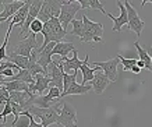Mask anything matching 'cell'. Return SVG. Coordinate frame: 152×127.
I'll use <instances>...</instances> for the list:
<instances>
[{
  "label": "cell",
  "mask_w": 152,
  "mask_h": 127,
  "mask_svg": "<svg viewBox=\"0 0 152 127\" xmlns=\"http://www.w3.org/2000/svg\"><path fill=\"white\" fill-rule=\"evenodd\" d=\"M91 90H92V85H91V84H89V85H83V84H78V82H74L69 90L61 94V98H64V96H67V95H84V94L89 92Z\"/></svg>",
  "instance_id": "19"
},
{
  "label": "cell",
  "mask_w": 152,
  "mask_h": 127,
  "mask_svg": "<svg viewBox=\"0 0 152 127\" xmlns=\"http://www.w3.org/2000/svg\"><path fill=\"white\" fill-rule=\"evenodd\" d=\"M1 87H3V85H0V88H1Z\"/></svg>",
  "instance_id": "41"
},
{
  "label": "cell",
  "mask_w": 152,
  "mask_h": 127,
  "mask_svg": "<svg viewBox=\"0 0 152 127\" xmlns=\"http://www.w3.org/2000/svg\"><path fill=\"white\" fill-rule=\"evenodd\" d=\"M61 62H63V68L64 71L69 74V71L73 70L74 73H78V70L81 68V64L83 62L78 59V50L75 49L73 52V57L69 59V57H61Z\"/></svg>",
  "instance_id": "16"
},
{
  "label": "cell",
  "mask_w": 152,
  "mask_h": 127,
  "mask_svg": "<svg viewBox=\"0 0 152 127\" xmlns=\"http://www.w3.org/2000/svg\"><path fill=\"white\" fill-rule=\"evenodd\" d=\"M10 81H21V82H27V84H34L35 78L31 76V73L28 71V70H20L14 77H11Z\"/></svg>",
  "instance_id": "24"
},
{
  "label": "cell",
  "mask_w": 152,
  "mask_h": 127,
  "mask_svg": "<svg viewBox=\"0 0 152 127\" xmlns=\"http://www.w3.org/2000/svg\"><path fill=\"white\" fill-rule=\"evenodd\" d=\"M0 23H3V20H1V18H0Z\"/></svg>",
  "instance_id": "40"
},
{
  "label": "cell",
  "mask_w": 152,
  "mask_h": 127,
  "mask_svg": "<svg viewBox=\"0 0 152 127\" xmlns=\"http://www.w3.org/2000/svg\"><path fill=\"white\" fill-rule=\"evenodd\" d=\"M10 101V92L6 90V87H1L0 88V106L1 104H6Z\"/></svg>",
  "instance_id": "31"
},
{
  "label": "cell",
  "mask_w": 152,
  "mask_h": 127,
  "mask_svg": "<svg viewBox=\"0 0 152 127\" xmlns=\"http://www.w3.org/2000/svg\"><path fill=\"white\" fill-rule=\"evenodd\" d=\"M13 25L10 24L9 25V29H7V32H6V38H4V42H3V45L0 46V63L3 62L4 59H7V53H6V48H7V45H9V38H10V34H11V31H13Z\"/></svg>",
  "instance_id": "27"
},
{
  "label": "cell",
  "mask_w": 152,
  "mask_h": 127,
  "mask_svg": "<svg viewBox=\"0 0 152 127\" xmlns=\"http://www.w3.org/2000/svg\"><path fill=\"white\" fill-rule=\"evenodd\" d=\"M59 124L64 127H78L77 123V112L71 104L63 102L61 104V110H60Z\"/></svg>",
  "instance_id": "6"
},
{
  "label": "cell",
  "mask_w": 152,
  "mask_h": 127,
  "mask_svg": "<svg viewBox=\"0 0 152 127\" xmlns=\"http://www.w3.org/2000/svg\"><path fill=\"white\" fill-rule=\"evenodd\" d=\"M35 49H39L38 42H37V34H32V32H31L27 38H24L23 41L14 48L13 52L15 54H20V56H24V57H28V59H29L32 50H35Z\"/></svg>",
  "instance_id": "8"
},
{
  "label": "cell",
  "mask_w": 152,
  "mask_h": 127,
  "mask_svg": "<svg viewBox=\"0 0 152 127\" xmlns=\"http://www.w3.org/2000/svg\"><path fill=\"white\" fill-rule=\"evenodd\" d=\"M80 10H81V6H80L78 0H63L59 21L61 24V27L64 28V31H67L69 24L74 20L77 11H80Z\"/></svg>",
  "instance_id": "4"
},
{
  "label": "cell",
  "mask_w": 152,
  "mask_h": 127,
  "mask_svg": "<svg viewBox=\"0 0 152 127\" xmlns=\"http://www.w3.org/2000/svg\"><path fill=\"white\" fill-rule=\"evenodd\" d=\"M55 46H56V42H50V43H49V45H48L46 48L39 53L38 64H39L43 70H46V71H48L49 64L53 62V60H52V54H53V49H55Z\"/></svg>",
  "instance_id": "18"
},
{
  "label": "cell",
  "mask_w": 152,
  "mask_h": 127,
  "mask_svg": "<svg viewBox=\"0 0 152 127\" xmlns=\"http://www.w3.org/2000/svg\"><path fill=\"white\" fill-rule=\"evenodd\" d=\"M77 76L78 73H73V74H67L66 71L63 73V92H66L74 82H77Z\"/></svg>",
  "instance_id": "26"
},
{
  "label": "cell",
  "mask_w": 152,
  "mask_h": 127,
  "mask_svg": "<svg viewBox=\"0 0 152 127\" xmlns=\"http://www.w3.org/2000/svg\"><path fill=\"white\" fill-rule=\"evenodd\" d=\"M13 113V108H11V101H9V102H6L4 104V108H3V110H1V113H0V119L3 120V122H6L4 119L9 116V115Z\"/></svg>",
  "instance_id": "29"
},
{
  "label": "cell",
  "mask_w": 152,
  "mask_h": 127,
  "mask_svg": "<svg viewBox=\"0 0 152 127\" xmlns=\"http://www.w3.org/2000/svg\"><path fill=\"white\" fill-rule=\"evenodd\" d=\"M117 6H119V9H120L119 17H115V15L110 13H106V15L113 21L112 31H115V32H120L121 31V27H123L124 24H129V14H127V9L124 7V3H123V1H117Z\"/></svg>",
  "instance_id": "11"
},
{
  "label": "cell",
  "mask_w": 152,
  "mask_h": 127,
  "mask_svg": "<svg viewBox=\"0 0 152 127\" xmlns=\"http://www.w3.org/2000/svg\"><path fill=\"white\" fill-rule=\"evenodd\" d=\"M124 7L127 9V14H129V28H130V31L135 32V34H137V36L140 38V36H141V34H142L144 27H145V21H144L142 18L138 15V13L135 11V9L130 4V1H127V0H126V1H124Z\"/></svg>",
  "instance_id": "7"
},
{
  "label": "cell",
  "mask_w": 152,
  "mask_h": 127,
  "mask_svg": "<svg viewBox=\"0 0 152 127\" xmlns=\"http://www.w3.org/2000/svg\"><path fill=\"white\" fill-rule=\"evenodd\" d=\"M6 126V122H3V120H0V127H4Z\"/></svg>",
  "instance_id": "37"
},
{
  "label": "cell",
  "mask_w": 152,
  "mask_h": 127,
  "mask_svg": "<svg viewBox=\"0 0 152 127\" xmlns=\"http://www.w3.org/2000/svg\"><path fill=\"white\" fill-rule=\"evenodd\" d=\"M35 82L34 84H29V91L32 95H41L42 92H45L48 88H50V77H46V76H35Z\"/></svg>",
  "instance_id": "12"
},
{
  "label": "cell",
  "mask_w": 152,
  "mask_h": 127,
  "mask_svg": "<svg viewBox=\"0 0 152 127\" xmlns=\"http://www.w3.org/2000/svg\"><path fill=\"white\" fill-rule=\"evenodd\" d=\"M61 6H63V0H46L43 1L38 20L45 24L50 21L52 18H59L60 11H61Z\"/></svg>",
  "instance_id": "5"
},
{
  "label": "cell",
  "mask_w": 152,
  "mask_h": 127,
  "mask_svg": "<svg viewBox=\"0 0 152 127\" xmlns=\"http://www.w3.org/2000/svg\"><path fill=\"white\" fill-rule=\"evenodd\" d=\"M116 57L120 60V63L123 64V70H124V71H131V68L137 64V59H126V57H123L120 53L117 54Z\"/></svg>",
  "instance_id": "28"
},
{
  "label": "cell",
  "mask_w": 152,
  "mask_h": 127,
  "mask_svg": "<svg viewBox=\"0 0 152 127\" xmlns=\"http://www.w3.org/2000/svg\"><path fill=\"white\" fill-rule=\"evenodd\" d=\"M137 66H138L140 68H145V63H144L142 60H137Z\"/></svg>",
  "instance_id": "36"
},
{
  "label": "cell",
  "mask_w": 152,
  "mask_h": 127,
  "mask_svg": "<svg viewBox=\"0 0 152 127\" xmlns=\"http://www.w3.org/2000/svg\"><path fill=\"white\" fill-rule=\"evenodd\" d=\"M27 1H20V0H14V1H9V0H6V6H4V10H3V13L0 14V18L3 20V21H9L10 18H13L15 14L18 13L20 9H23L24 6H25Z\"/></svg>",
  "instance_id": "13"
},
{
  "label": "cell",
  "mask_w": 152,
  "mask_h": 127,
  "mask_svg": "<svg viewBox=\"0 0 152 127\" xmlns=\"http://www.w3.org/2000/svg\"><path fill=\"white\" fill-rule=\"evenodd\" d=\"M71 25H73V31H71V35L78 36L80 39L84 38V21L83 18L81 20H73L71 21Z\"/></svg>",
  "instance_id": "25"
},
{
  "label": "cell",
  "mask_w": 152,
  "mask_h": 127,
  "mask_svg": "<svg viewBox=\"0 0 152 127\" xmlns=\"http://www.w3.org/2000/svg\"><path fill=\"white\" fill-rule=\"evenodd\" d=\"M80 1V6H81V10H99L101 13L106 14L107 11L105 10L103 7V3L99 1V0H78Z\"/></svg>",
  "instance_id": "22"
},
{
  "label": "cell",
  "mask_w": 152,
  "mask_h": 127,
  "mask_svg": "<svg viewBox=\"0 0 152 127\" xmlns=\"http://www.w3.org/2000/svg\"><path fill=\"white\" fill-rule=\"evenodd\" d=\"M81 71H83V85H87V82H91L95 78V74L96 71L99 70V67H89V56H85V59L83 60V64H81V68H80Z\"/></svg>",
  "instance_id": "15"
},
{
  "label": "cell",
  "mask_w": 152,
  "mask_h": 127,
  "mask_svg": "<svg viewBox=\"0 0 152 127\" xmlns=\"http://www.w3.org/2000/svg\"><path fill=\"white\" fill-rule=\"evenodd\" d=\"M151 49H152V48H151ZM151 64H152V56H151Z\"/></svg>",
  "instance_id": "39"
},
{
  "label": "cell",
  "mask_w": 152,
  "mask_h": 127,
  "mask_svg": "<svg viewBox=\"0 0 152 127\" xmlns=\"http://www.w3.org/2000/svg\"><path fill=\"white\" fill-rule=\"evenodd\" d=\"M31 4H32V0L31 1H27L25 3V6H24L23 9H20L18 10V13L15 14L13 18H10L9 21V25L11 24L13 27H15V25H18L20 28H23V25H24V23H25V20H27V15H28V13H29V9H31Z\"/></svg>",
  "instance_id": "17"
},
{
  "label": "cell",
  "mask_w": 152,
  "mask_h": 127,
  "mask_svg": "<svg viewBox=\"0 0 152 127\" xmlns=\"http://www.w3.org/2000/svg\"><path fill=\"white\" fill-rule=\"evenodd\" d=\"M84 21V38L81 39L83 43H91V42H103L102 35H103V24L94 23L89 18L83 14Z\"/></svg>",
  "instance_id": "3"
},
{
  "label": "cell",
  "mask_w": 152,
  "mask_h": 127,
  "mask_svg": "<svg viewBox=\"0 0 152 127\" xmlns=\"http://www.w3.org/2000/svg\"><path fill=\"white\" fill-rule=\"evenodd\" d=\"M131 71H133V73H134V74H138V73H140V71H141V68H140V67H138V66H137V64H135V66H134V67H133V68H131Z\"/></svg>",
  "instance_id": "35"
},
{
  "label": "cell",
  "mask_w": 152,
  "mask_h": 127,
  "mask_svg": "<svg viewBox=\"0 0 152 127\" xmlns=\"http://www.w3.org/2000/svg\"><path fill=\"white\" fill-rule=\"evenodd\" d=\"M109 84H110V80L105 76V73H96V74H95V78L91 81L92 90L96 95H101L102 92L109 87Z\"/></svg>",
  "instance_id": "14"
},
{
  "label": "cell",
  "mask_w": 152,
  "mask_h": 127,
  "mask_svg": "<svg viewBox=\"0 0 152 127\" xmlns=\"http://www.w3.org/2000/svg\"><path fill=\"white\" fill-rule=\"evenodd\" d=\"M4 6H6V0H0V14L3 13V10H4Z\"/></svg>",
  "instance_id": "34"
},
{
  "label": "cell",
  "mask_w": 152,
  "mask_h": 127,
  "mask_svg": "<svg viewBox=\"0 0 152 127\" xmlns=\"http://www.w3.org/2000/svg\"><path fill=\"white\" fill-rule=\"evenodd\" d=\"M3 81H4V80H3V78L0 77V85H1V84H3Z\"/></svg>",
  "instance_id": "38"
},
{
  "label": "cell",
  "mask_w": 152,
  "mask_h": 127,
  "mask_svg": "<svg viewBox=\"0 0 152 127\" xmlns=\"http://www.w3.org/2000/svg\"><path fill=\"white\" fill-rule=\"evenodd\" d=\"M42 6H43V1H41V0H32V4H31L29 13H28V15H27V20H25L23 28H20V38H23V36L27 38V36L31 34V32H29V27H31V24L38 18Z\"/></svg>",
  "instance_id": "9"
},
{
  "label": "cell",
  "mask_w": 152,
  "mask_h": 127,
  "mask_svg": "<svg viewBox=\"0 0 152 127\" xmlns=\"http://www.w3.org/2000/svg\"><path fill=\"white\" fill-rule=\"evenodd\" d=\"M23 115H25V116H27V117L29 119V126H28V127H43V126L41 124V123H37V122H35V119H34V116H32L31 113H29L28 110H24Z\"/></svg>",
  "instance_id": "32"
},
{
  "label": "cell",
  "mask_w": 152,
  "mask_h": 127,
  "mask_svg": "<svg viewBox=\"0 0 152 127\" xmlns=\"http://www.w3.org/2000/svg\"><path fill=\"white\" fill-rule=\"evenodd\" d=\"M134 46H135V49H137V52H138V60H142L144 63H145V68H147V70H149V71H152L151 56H149V53H148L144 48H141V46H140L138 41L134 42Z\"/></svg>",
  "instance_id": "23"
},
{
  "label": "cell",
  "mask_w": 152,
  "mask_h": 127,
  "mask_svg": "<svg viewBox=\"0 0 152 127\" xmlns=\"http://www.w3.org/2000/svg\"><path fill=\"white\" fill-rule=\"evenodd\" d=\"M43 31V23L39 21V20H35L32 24H31V27H29V32H32V34H38V32H42Z\"/></svg>",
  "instance_id": "30"
},
{
  "label": "cell",
  "mask_w": 152,
  "mask_h": 127,
  "mask_svg": "<svg viewBox=\"0 0 152 127\" xmlns=\"http://www.w3.org/2000/svg\"><path fill=\"white\" fill-rule=\"evenodd\" d=\"M60 110H61V106H59V104L53 106V108H48V109L37 108V106H31L28 109V112L32 116L41 119V124L43 127H49L50 124H55V123L59 124Z\"/></svg>",
  "instance_id": "2"
},
{
  "label": "cell",
  "mask_w": 152,
  "mask_h": 127,
  "mask_svg": "<svg viewBox=\"0 0 152 127\" xmlns=\"http://www.w3.org/2000/svg\"><path fill=\"white\" fill-rule=\"evenodd\" d=\"M0 76H1V77H14V76H15V74H14V70L13 68H6V70H3V71L0 73Z\"/></svg>",
  "instance_id": "33"
},
{
  "label": "cell",
  "mask_w": 152,
  "mask_h": 127,
  "mask_svg": "<svg viewBox=\"0 0 152 127\" xmlns=\"http://www.w3.org/2000/svg\"><path fill=\"white\" fill-rule=\"evenodd\" d=\"M7 60H10V62L14 63L15 66H18L21 70H28V66H29V59H28V57L15 54L13 50H11L10 53H7Z\"/></svg>",
  "instance_id": "21"
},
{
  "label": "cell",
  "mask_w": 152,
  "mask_h": 127,
  "mask_svg": "<svg viewBox=\"0 0 152 127\" xmlns=\"http://www.w3.org/2000/svg\"><path fill=\"white\" fill-rule=\"evenodd\" d=\"M42 35H43V43L42 46H39L38 52L41 53L42 50L45 49L50 42H63L64 36L67 35V31H64V28L61 27L59 18H52L50 21L43 24V31H42Z\"/></svg>",
  "instance_id": "1"
},
{
  "label": "cell",
  "mask_w": 152,
  "mask_h": 127,
  "mask_svg": "<svg viewBox=\"0 0 152 127\" xmlns=\"http://www.w3.org/2000/svg\"><path fill=\"white\" fill-rule=\"evenodd\" d=\"M92 64H95V67L102 68L105 76L110 80V82L117 81V66L120 64V60L117 57L107 60V62H94Z\"/></svg>",
  "instance_id": "10"
},
{
  "label": "cell",
  "mask_w": 152,
  "mask_h": 127,
  "mask_svg": "<svg viewBox=\"0 0 152 127\" xmlns=\"http://www.w3.org/2000/svg\"><path fill=\"white\" fill-rule=\"evenodd\" d=\"M75 48H74L73 42H59L56 43L55 49H53V54H59L61 57H67V54L70 52H74Z\"/></svg>",
  "instance_id": "20"
}]
</instances>
